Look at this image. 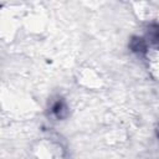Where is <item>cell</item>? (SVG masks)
I'll return each instance as SVG.
<instances>
[{
  "label": "cell",
  "mask_w": 159,
  "mask_h": 159,
  "mask_svg": "<svg viewBox=\"0 0 159 159\" xmlns=\"http://www.w3.org/2000/svg\"><path fill=\"white\" fill-rule=\"evenodd\" d=\"M51 112L53 113V116H55L56 118L61 119V118H63V117L67 114V107H66L65 102H63L62 99H60V101H56V102L52 104Z\"/></svg>",
  "instance_id": "1"
},
{
  "label": "cell",
  "mask_w": 159,
  "mask_h": 159,
  "mask_svg": "<svg viewBox=\"0 0 159 159\" xmlns=\"http://www.w3.org/2000/svg\"><path fill=\"white\" fill-rule=\"evenodd\" d=\"M130 48L132 51L134 52H138V53H142L147 50V42L145 40L143 39H139V37H134L132 41H130Z\"/></svg>",
  "instance_id": "2"
},
{
  "label": "cell",
  "mask_w": 159,
  "mask_h": 159,
  "mask_svg": "<svg viewBox=\"0 0 159 159\" xmlns=\"http://www.w3.org/2000/svg\"><path fill=\"white\" fill-rule=\"evenodd\" d=\"M158 137H159V132H158Z\"/></svg>",
  "instance_id": "3"
}]
</instances>
